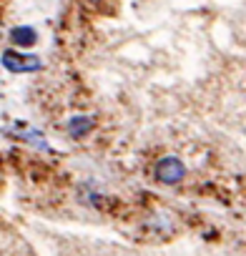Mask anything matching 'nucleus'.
Masks as SVG:
<instances>
[{
	"label": "nucleus",
	"instance_id": "nucleus-1",
	"mask_svg": "<svg viewBox=\"0 0 246 256\" xmlns=\"http://www.w3.org/2000/svg\"><path fill=\"white\" fill-rule=\"evenodd\" d=\"M184 176H186V166H184V161H178L176 156H166V158H161L158 166H156V178H158L161 184H166V186L181 184Z\"/></svg>",
	"mask_w": 246,
	"mask_h": 256
},
{
	"label": "nucleus",
	"instance_id": "nucleus-2",
	"mask_svg": "<svg viewBox=\"0 0 246 256\" xmlns=\"http://www.w3.org/2000/svg\"><path fill=\"white\" fill-rule=\"evenodd\" d=\"M3 66L8 68V70H13V73H33V70H40L43 68V63H40V58H36V56H18L16 50H8V53H3Z\"/></svg>",
	"mask_w": 246,
	"mask_h": 256
},
{
	"label": "nucleus",
	"instance_id": "nucleus-3",
	"mask_svg": "<svg viewBox=\"0 0 246 256\" xmlns=\"http://www.w3.org/2000/svg\"><path fill=\"white\" fill-rule=\"evenodd\" d=\"M90 118H86V116H76V118H70L68 120V134L73 136V138H80V136H86L88 131H90Z\"/></svg>",
	"mask_w": 246,
	"mask_h": 256
},
{
	"label": "nucleus",
	"instance_id": "nucleus-4",
	"mask_svg": "<svg viewBox=\"0 0 246 256\" xmlns=\"http://www.w3.org/2000/svg\"><path fill=\"white\" fill-rule=\"evenodd\" d=\"M10 38H13V43L16 46H33L36 40H38V36H36V30L33 28H16L13 33H10Z\"/></svg>",
	"mask_w": 246,
	"mask_h": 256
}]
</instances>
